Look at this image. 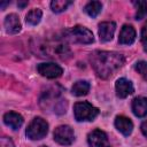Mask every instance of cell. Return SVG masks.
I'll return each mask as SVG.
<instances>
[{
    "label": "cell",
    "mask_w": 147,
    "mask_h": 147,
    "mask_svg": "<svg viewBox=\"0 0 147 147\" xmlns=\"http://www.w3.org/2000/svg\"><path fill=\"white\" fill-rule=\"evenodd\" d=\"M26 5H28V2H26V1H25V2H20V3H18V7H21V8H22V7L26 6Z\"/></svg>",
    "instance_id": "obj_24"
},
{
    "label": "cell",
    "mask_w": 147,
    "mask_h": 147,
    "mask_svg": "<svg viewBox=\"0 0 147 147\" xmlns=\"http://www.w3.org/2000/svg\"><path fill=\"white\" fill-rule=\"evenodd\" d=\"M21 22L16 14H9L5 18V29L7 33L15 34L21 31Z\"/></svg>",
    "instance_id": "obj_13"
},
{
    "label": "cell",
    "mask_w": 147,
    "mask_h": 147,
    "mask_svg": "<svg viewBox=\"0 0 147 147\" xmlns=\"http://www.w3.org/2000/svg\"><path fill=\"white\" fill-rule=\"evenodd\" d=\"M101 9H102V5L100 1H91L84 7V11L91 17H96L100 14Z\"/></svg>",
    "instance_id": "obj_16"
},
{
    "label": "cell",
    "mask_w": 147,
    "mask_h": 147,
    "mask_svg": "<svg viewBox=\"0 0 147 147\" xmlns=\"http://www.w3.org/2000/svg\"><path fill=\"white\" fill-rule=\"evenodd\" d=\"M40 147H47V146H40Z\"/></svg>",
    "instance_id": "obj_25"
},
{
    "label": "cell",
    "mask_w": 147,
    "mask_h": 147,
    "mask_svg": "<svg viewBox=\"0 0 147 147\" xmlns=\"http://www.w3.org/2000/svg\"><path fill=\"white\" fill-rule=\"evenodd\" d=\"M90 61L95 74L101 78L110 77L117 69L124 64V56L116 52L96 51L90 56Z\"/></svg>",
    "instance_id": "obj_1"
},
{
    "label": "cell",
    "mask_w": 147,
    "mask_h": 147,
    "mask_svg": "<svg viewBox=\"0 0 147 147\" xmlns=\"http://www.w3.org/2000/svg\"><path fill=\"white\" fill-rule=\"evenodd\" d=\"M115 126L124 136H130L132 130H133L132 121L125 116H117L115 118Z\"/></svg>",
    "instance_id": "obj_14"
},
{
    "label": "cell",
    "mask_w": 147,
    "mask_h": 147,
    "mask_svg": "<svg viewBox=\"0 0 147 147\" xmlns=\"http://www.w3.org/2000/svg\"><path fill=\"white\" fill-rule=\"evenodd\" d=\"M48 132V123L41 117H34L26 127V137L31 140L42 139Z\"/></svg>",
    "instance_id": "obj_4"
},
{
    "label": "cell",
    "mask_w": 147,
    "mask_h": 147,
    "mask_svg": "<svg viewBox=\"0 0 147 147\" xmlns=\"http://www.w3.org/2000/svg\"><path fill=\"white\" fill-rule=\"evenodd\" d=\"M64 39L71 41V42H77V44H91L94 41L93 33L80 25L74 26L69 30L64 31Z\"/></svg>",
    "instance_id": "obj_2"
},
{
    "label": "cell",
    "mask_w": 147,
    "mask_h": 147,
    "mask_svg": "<svg viewBox=\"0 0 147 147\" xmlns=\"http://www.w3.org/2000/svg\"><path fill=\"white\" fill-rule=\"evenodd\" d=\"M140 129H141V132H142V134H144V136L147 138V121H145V122L141 124Z\"/></svg>",
    "instance_id": "obj_23"
},
{
    "label": "cell",
    "mask_w": 147,
    "mask_h": 147,
    "mask_svg": "<svg viewBox=\"0 0 147 147\" xmlns=\"http://www.w3.org/2000/svg\"><path fill=\"white\" fill-rule=\"evenodd\" d=\"M23 122H24V119H23L22 115H20L18 113L8 111L3 115V123L13 130H18L22 126Z\"/></svg>",
    "instance_id": "obj_11"
},
{
    "label": "cell",
    "mask_w": 147,
    "mask_h": 147,
    "mask_svg": "<svg viewBox=\"0 0 147 147\" xmlns=\"http://www.w3.org/2000/svg\"><path fill=\"white\" fill-rule=\"evenodd\" d=\"M141 44H142L144 51L147 52V22L144 24L141 29Z\"/></svg>",
    "instance_id": "obj_21"
},
{
    "label": "cell",
    "mask_w": 147,
    "mask_h": 147,
    "mask_svg": "<svg viewBox=\"0 0 147 147\" xmlns=\"http://www.w3.org/2000/svg\"><path fill=\"white\" fill-rule=\"evenodd\" d=\"M37 69H38V72L41 76H44L46 78H49V79L57 78L63 74V69L59 64H55L53 62L40 63V64H38Z\"/></svg>",
    "instance_id": "obj_6"
},
{
    "label": "cell",
    "mask_w": 147,
    "mask_h": 147,
    "mask_svg": "<svg viewBox=\"0 0 147 147\" xmlns=\"http://www.w3.org/2000/svg\"><path fill=\"white\" fill-rule=\"evenodd\" d=\"M132 111L137 117H145L147 116V98L145 96H137L132 100Z\"/></svg>",
    "instance_id": "obj_12"
},
{
    "label": "cell",
    "mask_w": 147,
    "mask_h": 147,
    "mask_svg": "<svg viewBox=\"0 0 147 147\" xmlns=\"http://www.w3.org/2000/svg\"><path fill=\"white\" fill-rule=\"evenodd\" d=\"M116 30V24L115 22H101L99 24V37L100 40L103 42L110 41L114 37Z\"/></svg>",
    "instance_id": "obj_8"
},
{
    "label": "cell",
    "mask_w": 147,
    "mask_h": 147,
    "mask_svg": "<svg viewBox=\"0 0 147 147\" xmlns=\"http://www.w3.org/2000/svg\"><path fill=\"white\" fill-rule=\"evenodd\" d=\"M74 115L77 122L93 121L99 115V109L87 101L76 102L74 105Z\"/></svg>",
    "instance_id": "obj_3"
},
{
    "label": "cell",
    "mask_w": 147,
    "mask_h": 147,
    "mask_svg": "<svg viewBox=\"0 0 147 147\" xmlns=\"http://www.w3.org/2000/svg\"><path fill=\"white\" fill-rule=\"evenodd\" d=\"M134 69L140 74L144 78H147V61H139L136 63Z\"/></svg>",
    "instance_id": "obj_20"
},
{
    "label": "cell",
    "mask_w": 147,
    "mask_h": 147,
    "mask_svg": "<svg viewBox=\"0 0 147 147\" xmlns=\"http://www.w3.org/2000/svg\"><path fill=\"white\" fill-rule=\"evenodd\" d=\"M87 142L90 147H110L106 132L95 129L87 136Z\"/></svg>",
    "instance_id": "obj_7"
},
{
    "label": "cell",
    "mask_w": 147,
    "mask_h": 147,
    "mask_svg": "<svg viewBox=\"0 0 147 147\" xmlns=\"http://www.w3.org/2000/svg\"><path fill=\"white\" fill-rule=\"evenodd\" d=\"M88 91H90V83L86 80H78L71 87V92L76 96L86 95L88 93Z\"/></svg>",
    "instance_id": "obj_15"
},
{
    "label": "cell",
    "mask_w": 147,
    "mask_h": 147,
    "mask_svg": "<svg viewBox=\"0 0 147 147\" xmlns=\"http://www.w3.org/2000/svg\"><path fill=\"white\" fill-rule=\"evenodd\" d=\"M54 140L63 146H69L75 140V133L68 125H60L54 130Z\"/></svg>",
    "instance_id": "obj_5"
},
{
    "label": "cell",
    "mask_w": 147,
    "mask_h": 147,
    "mask_svg": "<svg viewBox=\"0 0 147 147\" xmlns=\"http://www.w3.org/2000/svg\"><path fill=\"white\" fill-rule=\"evenodd\" d=\"M133 5L136 6V20L140 21L142 18H145V16L147 15V2L144 0H138V1H133Z\"/></svg>",
    "instance_id": "obj_18"
},
{
    "label": "cell",
    "mask_w": 147,
    "mask_h": 147,
    "mask_svg": "<svg viewBox=\"0 0 147 147\" xmlns=\"http://www.w3.org/2000/svg\"><path fill=\"white\" fill-rule=\"evenodd\" d=\"M72 2L69 0H54L51 2V8L54 13H61L65 10Z\"/></svg>",
    "instance_id": "obj_19"
},
{
    "label": "cell",
    "mask_w": 147,
    "mask_h": 147,
    "mask_svg": "<svg viewBox=\"0 0 147 147\" xmlns=\"http://www.w3.org/2000/svg\"><path fill=\"white\" fill-rule=\"evenodd\" d=\"M115 88H116V94L118 98L121 99H124L126 98L127 95L132 94L134 92V88H133V85L130 80H127L126 78H119L117 79L116 82V85H115Z\"/></svg>",
    "instance_id": "obj_9"
},
{
    "label": "cell",
    "mask_w": 147,
    "mask_h": 147,
    "mask_svg": "<svg viewBox=\"0 0 147 147\" xmlns=\"http://www.w3.org/2000/svg\"><path fill=\"white\" fill-rule=\"evenodd\" d=\"M134 40H136V30L133 29V26L129 25V24L123 25V28L119 32L118 42L122 45H131V44H133Z\"/></svg>",
    "instance_id": "obj_10"
},
{
    "label": "cell",
    "mask_w": 147,
    "mask_h": 147,
    "mask_svg": "<svg viewBox=\"0 0 147 147\" xmlns=\"http://www.w3.org/2000/svg\"><path fill=\"white\" fill-rule=\"evenodd\" d=\"M0 146L1 147H15V145L13 144V141L7 138V137H2L0 139Z\"/></svg>",
    "instance_id": "obj_22"
},
{
    "label": "cell",
    "mask_w": 147,
    "mask_h": 147,
    "mask_svg": "<svg viewBox=\"0 0 147 147\" xmlns=\"http://www.w3.org/2000/svg\"><path fill=\"white\" fill-rule=\"evenodd\" d=\"M41 16H42V13L39 8H33L31 9L28 14H26V23H29L30 25H37L40 20H41Z\"/></svg>",
    "instance_id": "obj_17"
}]
</instances>
